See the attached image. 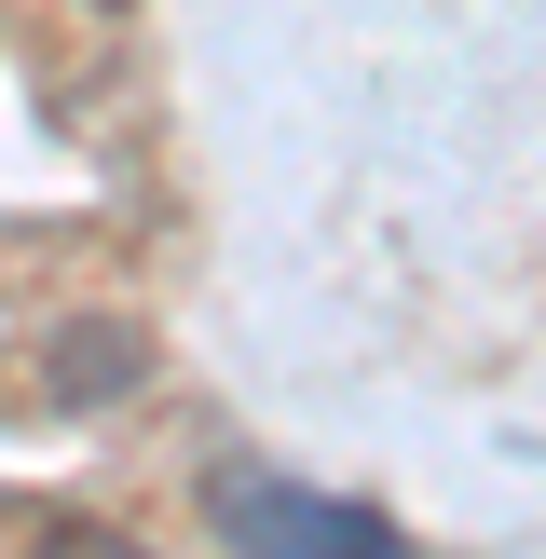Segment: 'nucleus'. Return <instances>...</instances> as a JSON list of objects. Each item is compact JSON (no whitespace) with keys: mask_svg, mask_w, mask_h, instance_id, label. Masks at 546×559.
Returning <instances> with one entry per match:
<instances>
[{"mask_svg":"<svg viewBox=\"0 0 546 559\" xmlns=\"http://www.w3.org/2000/svg\"><path fill=\"white\" fill-rule=\"evenodd\" d=\"M27 382H41V409H123L136 382H151V328L82 314V328H55V342L27 355Z\"/></svg>","mask_w":546,"mask_h":559,"instance_id":"f257e3e1","label":"nucleus"},{"mask_svg":"<svg viewBox=\"0 0 546 559\" xmlns=\"http://www.w3.org/2000/svg\"><path fill=\"white\" fill-rule=\"evenodd\" d=\"M218 533H260V546H396L369 506H314V491H273V478L218 491Z\"/></svg>","mask_w":546,"mask_h":559,"instance_id":"f03ea898","label":"nucleus"},{"mask_svg":"<svg viewBox=\"0 0 546 559\" xmlns=\"http://www.w3.org/2000/svg\"><path fill=\"white\" fill-rule=\"evenodd\" d=\"M96 14H123V0H96Z\"/></svg>","mask_w":546,"mask_h":559,"instance_id":"7ed1b4c3","label":"nucleus"}]
</instances>
